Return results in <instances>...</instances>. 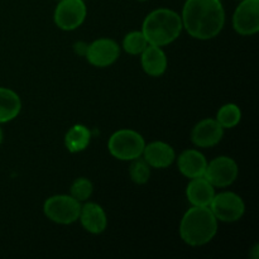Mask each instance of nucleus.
I'll use <instances>...</instances> for the list:
<instances>
[{"label":"nucleus","mask_w":259,"mask_h":259,"mask_svg":"<svg viewBox=\"0 0 259 259\" xmlns=\"http://www.w3.org/2000/svg\"><path fill=\"white\" fill-rule=\"evenodd\" d=\"M181 19L192 38L211 39L224 27L225 12L220 0H186Z\"/></svg>","instance_id":"nucleus-1"},{"label":"nucleus","mask_w":259,"mask_h":259,"mask_svg":"<svg viewBox=\"0 0 259 259\" xmlns=\"http://www.w3.org/2000/svg\"><path fill=\"white\" fill-rule=\"evenodd\" d=\"M218 232V219L209 206H192L185 212L180 235L186 244L201 247L211 242Z\"/></svg>","instance_id":"nucleus-2"},{"label":"nucleus","mask_w":259,"mask_h":259,"mask_svg":"<svg viewBox=\"0 0 259 259\" xmlns=\"http://www.w3.org/2000/svg\"><path fill=\"white\" fill-rule=\"evenodd\" d=\"M182 28V19L176 12L161 8L147 15L142 32L148 45L162 47L176 40L181 34Z\"/></svg>","instance_id":"nucleus-3"},{"label":"nucleus","mask_w":259,"mask_h":259,"mask_svg":"<svg viewBox=\"0 0 259 259\" xmlns=\"http://www.w3.org/2000/svg\"><path fill=\"white\" fill-rule=\"evenodd\" d=\"M144 138L136 131L120 129L109 138L108 148L113 157L120 161H132L143 154Z\"/></svg>","instance_id":"nucleus-4"},{"label":"nucleus","mask_w":259,"mask_h":259,"mask_svg":"<svg viewBox=\"0 0 259 259\" xmlns=\"http://www.w3.org/2000/svg\"><path fill=\"white\" fill-rule=\"evenodd\" d=\"M80 201L67 195H56L46 200L43 212L46 217L57 224H72L80 217Z\"/></svg>","instance_id":"nucleus-5"},{"label":"nucleus","mask_w":259,"mask_h":259,"mask_svg":"<svg viewBox=\"0 0 259 259\" xmlns=\"http://www.w3.org/2000/svg\"><path fill=\"white\" fill-rule=\"evenodd\" d=\"M209 207L215 218L224 223L238 222L245 211V205L242 197L229 191L215 195Z\"/></svg>","instance_id":"nucleus-6"},{"label":"nucleus","mask_w":259,"mask_h":259,"mask_svg":"<svg viewBox=\"0 0 259 259\" xmlns=\"http://www.w3.org/2000/svg\"><path fill=\"white\" fill-rule=\"evenodd\" d=\"M86 12L88 9L83 0H60L53 19L60 29L73 30L82 24Z\"/></svg>","instance_id":"nucleus-7"},{"label":"nucleus","mask_w":259,"mask_h":259,"mask_svg":"<svg viewBox=\"0 0 259 259\" xmlns=\"http://www.w3.org/2000/svg\"><path fill=\"white\" fill-rule=\"evenodd\" d=\"M238 168L237 162L227 156H220L207 163L204 177L214 187L230 186L237 180Z\"/></svg>","instance_id":"nucleus-8"},{"label":"nucleus","mask_w":259,"mask_h":259,"mask_svg":"<svg viewBox=\"0 0 259 259\" xmlns=\"http://www.w3.org/2000/svg\"><path fill=\"white\" fill-rule=\"evenodd\" d=\"M233 27L242 35H252L259 30V0H243L233 15Z\"/></svg>","instance_id":"nucleus-9"},{"label":"nucleus","mask_w":259,"mask_h":259,"mask_svg":"<svg viewBox=\"0 0 259 259\" xmlns=\"http://www.w3.org/2000/svg\"><path fill=\"white\" fill-rule=\"evenodd\" d=\"M120 55V48L110 38H100L88 46L85 57L95 67H108L113 65Z\"/></svg>","instance_id":"nucleus-10"},{"label":"nucleus","mask_w":259,"mask_h":259,"mask_svg":"<svg viewBox=\"0 0 259 259\" xmlns=\"http://www.w3.org/2000/svg\"><path fill=\"white\" fill-rule=\"evenodd\" d=\"M224 136V128L217 119H204L194 126L191 132L192 143L200 148H209L219 143Z\"/></svg>","instance_id":"nucleus-11"},{"label":"nucleus","mask_w":259,"mask_h":259,"mask_svg":"<svg viewBox=\"0 0 259 259\" xmlns=\"http://www.w3.org/2000/svg\"><path fill=\"white\" fill-rule=\"evenodd\" d=\"M144 161L153 168H166L174 163L176 154L174 148L164 142H152L143 149Z\"/></svg>","instance_id":"nucleus-12"},{"label":"nucleus","mask_w":259,"mask_h":259,"mask_svg":"<svg viewBox=\"0 0 259 259\" xmlns=\"http://www.w3.org/2000/svg\"><path fill=\"white\" fill-rule=\"evenodd\" d=\"M82 227L91 234H100L106 229L108 218L103 207L95 202H88L81 206L80 217Z\"/></svg>","instance_id":"nucleus-13"},{"label":"nucleus","mask_w":259,"mask_h":259,"mask_svg":"<svg viewBox=\"0 0 259 259\" xmlns=\"http://www.w3.org/2000/svg\"><path fill=\"white\" fill-rule=\"evenodd\" d=\"M177 166L184 176L189 179H196L204 176L207 161L201 152L196 149H186L180 154Z\"/></svg>","instance_id":"nucleus-14"},{"label":"nucleus","mask_w":259,"mask_h":259,"mask_svg":"<svg viewBox=\"0 0 259 259\" xmlns=\"http://www.w3.org/2000/svg\"><path fill=\"white\" fill-rule=\"evenodd\" d=\"M186 196L194 206H209L215 196V189L204 176L196 177L187 185Z\"/></svg>","instance_id":"nucleus-15"},{"label":"nucleus","mask_w":259,"mask_h":259,"mask_svg":"<svg viewBox=\"0 0 259 259\" xmlns=\"http://www.w3.org/2000/svg\"><path fill=\"white\" fill-rule=\"evenodd\" d=\"M142 55V67L144 72L153 77L163 75L167 70V57L161 47L148 45Z\"/></svg>","instance_id":"nucleus-16"},{"label":"nucleus","mask_w":259,"mask_h":259,"mask_svg":"<svg viewBox=\"0 0 259 259\" xmlns=\"http://www.w3.org/2000/svg\"><path fill=\"white\" fill-rule=\"evenodd\" d=\"M22 109V101L15 91L0 88V124L17 118Z\"/></svg>","instance_id":"nucleus-17"},{"label":"nucleus","mask_w":259,"mask_h":259,"mask_svg":"<svg viewBox=\"0 0 259 259\" xmlns=\"http://www.w3.org/2000/svg\"><path fill=\"white\" fill-rule=\"evenodd\" d=\"M91 141V132L82 124H76L66 133L65 146L71 153H78L88 148Z\"/></svg>","instance_id":"nucleus-18"},{"label":"nucleus","mask_w":259,"mask_h":259,"mask_svg":"<svg viewBox=\"0 0 259 259\" xmlns=\"http://www.w3.org/2000/svg\"><path fill=\"white\" fill-rule=\"evenodd\" d=\"M242 119V111L240 108L235 104H225L219 109L217 115V120L219 121L223 128H234L238 125Z\"/></svg>","instance_id":"nucleus-19"},{"label":"nucleus","mask_w":259,"mask_h":259,"mask_svg":"<svg viewBox=\"0 0 259 259\" xmlns=\"http://www.w3.org/2000/svg\"><path fill=\"white\" fill-rule=\"evenodd\" d=\"M148 46L146 37H144L143 32H138V30H134V32L128 33V34L124 37L123 40V48L125 52H128L129 55H141L146 47Z\"/></svg>","instance_id":"nucleus-20"},{"label":"nucleus","mask_w":259,"mask_h":259,"mask_svg":"<svg viewBox=\"0 0 259 259\" xmlns=\"http://www.w3.org/2000/svg\"><path fill=\"white\" fill-rule=\"evenodd\" d=\"M129 175L134 184L144 185L148 182L149 176H151V168L149 164L144 159L138 158L132 159L131 167H129Z\"/></svg>","instance_id":"nucleus-21"},{"label":"nucleus","mask_w":259,"mask_h":259,"mask_svg":"<svg viewBox=\"0 0 259 259\" xmlns=\"http://www.w3.org/2000/svg\"><path fill=\"white\" fill-rule=\"evenodd\" d=\"M93 184L90 180L85 179V177H80V179L75 180V182L71 186V196L76 199L77 201H86L90 199L91 194H93Z\"/></svg>","instance_id":"nucleus-22"},{"label":"nucleus","mask_w":259,"mask_h":259,"mask_svg":"<svg viewBox=\"0 0 259 259\" xmlns=\"http://www.w3.org/2000/svg\"><path fill=\"white\" fill-rule=\"evenodd\" d=\"M75 50H76V52L78 53V55L85 56L86 50H88V45H85V43H82V42H78V43H76V45H75Z\"/></svg>","instance_id":"nucleus-23"},{"label":"nucleus","mask_w":259,"mask_h":259,"mask_svg":"<svg viewBox=\"0 0 259 259\" xmlns=\"http://www.w3.org/2000/svg\"><path fill=\"white\" fill-rule=\"evenodd\" d=\"M2 142H3V129L0 128V144H2Z\"/></svg>","instance_id":"nucleus-24"},{"label":"nucleus","mask_w":259,"mask_h":259,"mask_svg":"<svg viewBox=\"0 0 259 259\" xmlns=\"http://www.w3.org/2000/svg\"><path fill=\"white\" fill-rule=\"evenodd\" d=\"M139 2H146V0H139Z\"/></svg>","instance_id":"nucleus-25"}]
</instances>
